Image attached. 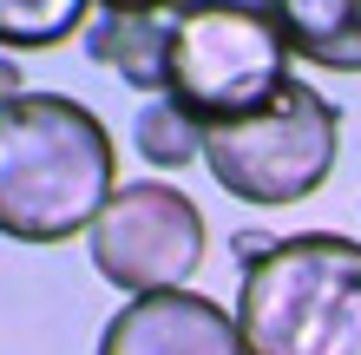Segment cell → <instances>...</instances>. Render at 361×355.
<instances>
[{"instance_id": "cell-9", "label": "cell", "mask_w": 361, "mask_h": 355, "mask_svg": "<svg viewBox=\"0 0 361 355\" xmlns=\"http://www.w3.org/2000/svg\"><path fill=\"white\" fill-rule=\"evenodd\" d=\"M92 27V0H0V53H47Z\"/></svg>"}, {"instance_id": "cell-1", "label": "cell", "mask_w": 361, "mask_h": 355, "mask_svg": "<svg viewBox=\"0 0 361 355\" xmlns=\"http://www.w3.org/2000/svg\"><path fill=\"white\" fill-rule=\"evenodd\" d=\"M118 152L112 132L66 92L0 99V237L66 243L105 211Z\"/></svg>"}, {"instance_id": "cell-11", "label": "cell", "mask_w": 361, "mask_h": 355, "mask_svg": "<svg viewBox=\"0 0 361 355\" xmlns=\"http://www.w3.org/2000/svg\"><path fill=\"white\" fill-rule=\"evenodd\" d=\"M99 13H184L190 0H92Z\"/></svg>"}, {"instance_id": "cell-12", "label": "cell", "mask_w": 361, "mask_h": 355, "mask_svg": "<svg viewBox=\"0 0 361 355\" xmlns=\"http://www.w3.org/2000/svg\"><path fill=\"white\" fill-rule=\"evenodd\" d=\"M20 92H27V86H20V66H13V59H0V99H20Z\"/></svg>"}, {"instance_id": "cell-6", "label": "cell", "mask_w": 361, "mask_h": 355, "mask_svg": "<svg viewBox=\"0 0 361 355\" xmlns=\"http://www.w3.org/2000/svg\"><path fill=\"white\" fill-rule=\"evenodd\" d=\"M99 355H243V336L237 316L197 289H152L125 296L99 336Z\"/></svg>"}, {"instance_id": "cell-4", "label": "cell", "mask_w": 361, "mask_h": 355, "mask_svg": "<svg viewBox=\"0 0 361 355\" xmlns=\"http://www.w3.org/2000/svg\"><path fill=\"white\" fill-rule=\"evenodd\" d=\"M335 158H342V112L302 79H289L250 119H230V125L204 132V172L230 198L263 204V211L315 198L329 184Z\"/></svg>"}, {"instance_id": "cell-2", "label": "cell", "mask_w": 361, "mask_h": 355, "mask_svg": "<svg viewBox=\"0 0 361 355\" xmlns=\"http://www.w3.org/2000/svg\"><path fill=\"white\" fill-rule=\"evenodd\" d=\"M243 355H361V243L335 231L276 237L237 283Z\"/></svg>"}, {"instance_id": "cell-7", "label": "cell", "mask_w": 361, "mask_h": 355, "mask_svg": "<svg viewBox=\"0 0 361 355\" xmlns=\"http://www.w3.org/2000/svg\"><path fill=\"white\" fill-rule=\"evenodd\" d=\"M289 53L329 73H361V0H263Z\"/></svg>"}, {"instance_id": "cell-5", "label": "cell", "mask_w": 361, "mask_h": 355, "mask_svg": "<svg viewBox=\"0 0 361 355\" xmlns=\"http://www.w3.org/2000/svg\"><path fill=\"white\" fill-rule=\"evenodd\" d=\"M92 270L125 296H152V289H190L204 263V211L178 184L138 178L105 198V211L86 231Z\"/></svg>"}, {"instance_id": "cell-8", "label": "cell", "mask_w": 361, "mask_h": 355, "mask_svg": "<svg viewBox=\"0 0 361 355\" xmlns=\"http://www.w3.org/2000/svg\"><path fill=\"white\" fill-rule=\"evenodd\" d=\"M164 47H171V13H92L86 53L92 66L118 73L132 92L164 99Z\"/></svg>"}, {"instance_id": "cell-3", "label": "cell", "mask_w": 361, "mask_h": 355, "mask_svg": "<svg viewBox=\"0 0 361 355\" xmlns=\"http://www.w3.org/2000/svg\"><path fill=\"white\" fill-rule=\"evenodd\" d=\"M289 40L263 0H190L171 13L164 47V99L204 132L250 119L289 86Z\"/></svg>"}, {"instance_id": "cell-10", "label": "cell", "mask_w": 361, "mask_h": 355, "mask_svg": "<svg viewBox=\"0 0 361 355\" xmlns=\"http://www.w3.org/2000/svg\"><path fill=\"white\" fill-rule=\"evenodd\" d=\"M132 152L158 172H184L190 158H204V125L184 119L171 99H152L138 119H132Z\"/></svg>"}]
</instances>
